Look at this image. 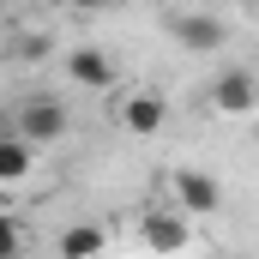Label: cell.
<instances>
[{
	"label": "cell",
	"mask_w": 259,
	"mask_h": 259,
	"mask_svg": "<svg viewBox=\"0 0 259 259\" xmlns=\"http://www.w3.org/2000/svg\"><path fill=\"white\" fill-rule=\"evenodd\" d=\"M211 109L229 115V121L259 115V78L247 66H217V78H211Z\"/></svg>",
	"instance_id": "obj_1"
},
{
	"label": "cell",
	"mask_w": 259,
	"mask_h": 259,
	"mask_svg": "<svg viewBox=\"0 0 259 259\" xmlns=\"http://www.w3.org/2000/svg\"><path fill=\"white\" fill-rule=\"evenodd\" d=\"M66 78L78 91H109L115 84V61L103 49H66Z\"/></svg>",
	"instance_id": "obj_5"
},
{
	"label": "cell",
	"mask_w": 259,
	"mask_h": 259,
	"mask_svg": "<svg viewBox=\"0 0 259 259\" xmlns=\"http://www.w3.org/2000/svg\"><path fill=\"white\" fill-rule=\"evenodd\" d=\"M18 133H24L30 145H55V139H66V109L55 97H30V103L18 109Z\"/></svg>",
	"instance_id": "obj_3"
},
{
	"label": "cell",
	"mask_w": 259,
	"mask_h": 259,
	"mask_svg": "<svg viewBox=\"0 0 259 259\" xmlns=\"http://www.w3.org/2000/svg\"><path fill=\"white\" fill-rule=\"evenodd\" d=\"M169 30H175V42H181L187 55H217V49L229 42L223 18H211V12H175V18H169Z\"/></svg>",
	"instance_id": "obj_2"
},
{
	"label": "cell",
	"mask_w": 259,
	"mask_h": 259,
	"mask_svg": "<svg viewBox=\"0 0 259 259\" xmlns=\"http://www.w3.org/2000/svg\"><path fill=\"white\" fill-rule=\"evenodd\" d=\"M72 6H84V12H103V6H115V0H72Z\"/></svg>",
	"instance_id": "obj_11"
},
{
	"label": "cell",
	"mask_w": 259,
	"mask_h": 259,
	"mask_svg": "<svg viewBox=\"0 0 259 259\" xmlns=\"http://www.w3.org/2000/svg\"><path fill=\"white\" fill-rule=\"evenodd\" d=\"M163 121H169V103H163V97H151V91H139V97L121 103V127H127L133 139H157Z\"/></svg>",
	"instance_id": "obj_6"
},
{
	"label": "cell",
	"mask_w": 259,
	"mask_h": 259,
	"mask_svg": "<svg viewBox=\"0 0 259 259\" xmlns=\"http://www.w3.org/2000/svg\"><path fill=\"white\" fill-rule=\"evenodd\" d=\"M103 247H109V235L91 229V223H78V229H66V235H61V253H66V259H91V253H103Z\"/></svg>",
	"instance_id": "obj_9"
},
{
	"label": "cell",
	"mask_w": 259,
	"mask_h": 259,
	"mask_svg": "<svg viewBox=\"0 0 259 259\" xmlns=\"http://www.w3.org/2000/svg\"><path fill=\"white\" fill-rule=\"evenodd\" d=\"M139 235H145V247H163V253H175V247H187V211H181V217H175V211H163V217L151 211Z\"/></svg>",
	"instance_id": "obj_8"
},
{
	"label": "cell",
	"mask_w": 259,
	"mask_h": 259,
	"mask_svg": "<svg viewBox=\"0 0 259 259\" xmlns=\"http://www.w3.org/2000/svg\"><path fill=\"white\" fill-rule=\"evenodd\" d=\"M30 169H36V145L24 133H6L0 139V187H18Z\"/></svg>",
	"instance_id": "obj_7"
},
{
	"label": "cell",
	"mask_w": 259,
	"mask_h": 259,
	"mask_svg": "<svg viewBox=\"0 0 259 259\" xmlns=\"http://www.w3.org/2000/svg\"><path fill=\"white\" fill-rule=\"evenodd\" d=\"M18 247H24V235H18V223H12V217H0V259H12Z\"/></svg>",
	"instance_id": "obj_10"
},
{
	"label": "cell",
	"mask_w": 259,
	"mask_h": 259,
	"mask_svg": "<svg viewBox=\"0 0 259 259\" xmlns=\"http://www.w3.org/2000/svg\"><path fill=\"white\" fill-rule=\"evenodd\" d=\"M247 6H253V12H259V0H247Z\"/></svg>",
	"instance_id": "obj_12"
},
{
	"label": "cell",
	"mask_w": 259,
	"mask_h": 259,
	"mask_svg": "<svg viewBox=\"0 0 259 259\" xmlns=\"http://www.w3.org/2000/svg\"><path fill=\"white\" fill-rule=\"evenodd\" d=\"M175 205H181L187 217H211V211L223 205L217 175H205V169H175Z\"/></svg>",
	"instance_id": "obj_4"
}]
</instances>
